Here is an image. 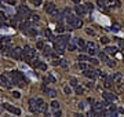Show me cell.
I'll return each instance as SVG.
<instances>
[{"mask_svg":"<svg viewBox=\"0 0 124 117\" xmlns=\"http://www.w3.org/2000/svg\"><path fill=\"white\" fill-rule=\"evenodd\" d=\"M66 23H68L69 26V30H72V29H80L83 26V21H81V18L79 15H68L66 17Z\"/></svg>","mask_w":124,"mask_h":117,"instance_id":"cell-1","label":"cell"},{"mask_svg":"<svg viewBox=\"0 0 124 117\" xmlns=\"http://www.w3.org/2000/svg\"><path fill=\"white\" fill-rule=\"evenodd\" d=\"M33 58H36V50H33V48L29 47V45H25L23 52H22V59L25 62H30Z\"/></svg>","mask_w":124,"mask_h":117,"instance_id":"cell-2","label":"cell"},{"mask_svg":"<svg viewBox=\"0 0 124 117\" xmlns=\"http://www.w3.org/2000/svg\"><path fill=\"white\" fill-rule=\"evenodd\" d=\"M83 74H84L85 77L91 78V80H95V78L101 74V70H98V69H92V67H88V69L83 70Z\"/></svg>","mask_w":124,"mask_h":117,"instance_id":"cell-3","label":"cell"},{"mask_svg":"<svg viewBox=\"0 0 124 117\" xmlns=\"http://www.w3.org/2000/svg\"><path fill=\"white\" fill-rule=\"evenodd\" d=\"M22 52H23V48L15 47V48H12V51H8V55L12 56V58L17 59V61H21V59H22Z\"/></svg>","mask_w":124,"mask_h":117,"instance_id":"cell-4","label":"cell"},{"mask_svg":"<svg viewBox=\"0 0 124 117\" xmlns=\"http://www.w3.org/2000/svg\"><path fill=\"white\" fill-rule=\"evenodd\" d=\"M36 103H37V110L39 113H47V105L41 98H36Z\"/></svg>","mask_w":124,"mask_h":117,"instance_id":"cell-5","label":"cell"},{"mask_svg":"<svg viewBox=\"0 0 124 117\" xmlns=\"http://www.w3.org/2000/svg\"><path fill=\"white\" fill-rule=\"evenodd\" d=\"M17 14H19L22 18H28L29 14H30V10H29L26 6H19L17 10Z\"/></svg>","mask_w":124,"mask_h":117,"instance_id":"cell-6","label":"cell"},{"mask_svg":"<svg viewBox=\"0 0 124 117\" xmlns=\"http://www.w3.org/2000/svg\"><path fill=\"white\" fill-rule=\"evenodd\" d=\"M54 50H55V52H56V54L62 55V54L65 52V50H66V44H65V43H59V41H55V45H54Z\"/></svg>","mask_w":124,"mask_h":117,"instance_id":"cell-7","label":"cell"},{"mask_svg":"<svg viewBox=\"0 0 124 117\" xmlns=\"http://www.w3.org/2000/svg\"><path fill=\"white\" fill-rule=\"evenodd\" d=\"M0 87H4V88H11V87H12L11 80H8L7 76H0Z\"/></svg>","mask_w":124,"mask_h":117,"instance_id":"cell-8","label":"cell"},{"mask_svg":"<svg viewBox=\"0 0 124 117\" xmlns=\"http://www.w3.org/2000/svg\"><path fill=\"white\" fill-rule=\"evenodd\" d=\"M30 26H33V22H32L30 19H28V18H26L25 21H22V22L19 23V29H21L22 32H26V30L30 28Z\"/></svg>","mask_w":124,"mask_h":117,"instance_id":"cell-9","label":"cell"},{"mask_svg":"<svg viewBox=\"0 0 124 117\" xmlns=\"http://www.w3.org/2000/svg\"><path fill=\"white\" fill-rule=\"evenodd\" d=\"M102 96H103V99L106 100V102H116V95L114 94H112V92H109V91H105V92H102Z\"/></svg>","mask_w":124,"mask_h":117,"instance_id":"cell-10","label":"cell"},{"mask_svg":"<svg viewBox=\"0 0 124 117\" xmlns=\"http://www.w3.org/2000/svg\"><path fill=\"white\" fill-rule=\"evenodd\" d=\"M66 50L69 51H76L77 50V39H72L68 41V44H66Z\"/></svg>","mask_w":124,"mask_h":117,"instance_id":"cell-11","label":"cell"},{"mask_svg":"<svg viewBox=\"0 0 124 117\" xmlns=\"http://www.w3.org/2000/svg\"><path fill=\"white\" fill-rule=\"evenodd\" d=\"M3 107H4V109H7L10 113L15 114V116H19V114H21V110H19V109H17V107H14V106H11L10 103H4V105H3Z\"/></svg>","mask_w":124,"mask_h":117,"instance_id":"cell-12","label":"cell"},{"mask_svg":"<svg viewBox=\"0 0 124 117\" xmlns=\"http://www.w3.org/2000/svg\"><path fill=\"white\" fill-rule=\"evenodd\" d=\"M44 11L47 12V14H50V15H52V14H54V12L56 11V6L55 4H54V3H47V4H45V7H44Z\"/></svg>","mask_w":124,"mask_h":117,"instance_id":"cell-13","label":"cell"},{"mask_svg":"<svg viewBox=\"0 0 124 117\" xmlns=\"http://www.w3.org/2000/svg\"><path fill=\"white\" fill-rule=\"evenodd\" d=\"M29 110L32 111V113H39L37 110V103H36V99H29Z\"/></svg>","mask_w":124,"mask_h":117,"instance_id":"cell-14","label":"cell"},{"mask_svg":"<svg viewBox=\"0 0 124 117\" xmlns=\"http://www.w3.org/2000/svg\"><path fill=\"white\" fill-rule=\"evenodd\" d=\"M105 52H106L107 55H116L117 54V47H114V45H107V47H105Z\"/></svg>","mask_w":124,"mask_h":117,"instance_id":"cell-15","label":"cell"},{"mask_svg":"<svg viewBox=\"0 0 124 117\" xmlns=\"http://www.w3.org/2000/svg\"><path fill=\"white\" fill-rule=\"evenodd\" d=\"M74 11H76V14H77L79 17H81V15H84L85 12H87V10H85V6H81V4H79V6L74 7Z\"/></svg>","mask_w":124,"mask_h":117,"instance_id":"cell-16","label":"cell"},{"mask_svg":"<svg viewBox=\"0 0 124 117\" xmlns=\"http://www.w3.org/2000/svg\"><path fill=\"white\" fill-rule=\"evenodd\" d=\"M69 40H70V36H69V34H59V36L55 39V41H59V43H65V44H68Z\"/></svg>","mask_w":124,"mask_h":117,"instance_id":"cell-17","label":"cell"},{"mask_svg":"<svg viewBox=\"0 0 124 117\" xmlns=\"http://www.w3.org/2000/svg\"><path fill=\"white\" fill-rule=\"evenodd\" d=\"M113 83H116V84H120L121 81H123V74L120 72H116L114 74H113Z\"/></svg>","mask_w":124,"mask_h":117,"instance_id":"cell-18","label":"cell"},{"mask_svg":"<svg viewBox=\"0 0 124 117\" xmlns=\"http://www.w3.org/2000/svg\"><path fill=\"white\" fill-rule=\"evenodd\" d=\"M43 91H44L45 94L50 96V98H52V99L56 98V91H55V89H51V88H45V87H43Z\"/></svg>","mask_w":124,"mask_h":117,"instance_id":"cell-19","label":"cell"},{"mask_svg":"<svg viewBox=\"0 0 124 117\" xmlns=\"http://www.w3.org/2000/svg\"><path fill=\"white\" fill-rule=\"evenodd\" d=\"M77 48L80 51H87V43H84L83 39H77Z\"/></svg>","mask_w":124,"mask_h":117,"instance_id":"cell-20","label":"cell"},{"mask_svg":"<svg viewBox=\"0 0 124 117\" xmlns=\"http://www.w3.org/2000/svg\"><path fill=\"white\" fill-rule=\"evenodd\" d=\"M103 85H105V88H112L113 85V78L112 77H105V81H103Z\"/></svg>","mask_w":124,"mask_h":117,"instance_id":"cell-21","label":"cell"},{"mask_svg":"<svg viewBox=\"0 0 124 117\" xmlns=\"http://www.w3.org/2000/svg\"><path fill=\"white\" fill-rule=\"evenodd\" d=\"M8 50H10V41H8V43H3V44H1V48H0L1 54H8Z\"/></svg>","mask_w":124,"mask_h":117,"instance_id":"cell-22","label":"cell"},{"mask_svg":"<svg viewBox=\"0 0 124 117\" xmlns=\"http://www.w3.org/2000/svg\"><path fill=\"white\" fill-rule=\"evenodd\" d=\"M51 54H52L51 47H50V45H47V44H44V47H43V55H44V56H50Z\"/></svg>","mask_w":124,"mask_h":117,"instance_id":"cell-23","label":"cell"},{"mask_svg":"<svg viewBox=\"0 0 124 117\" xmlns=\"http://www.w3.org/2000/svg\"><path fill=\"white\" fill-rule=\"evenodd\" d=\"M25 33L29 34V36H33V37H36V36H37V29L33 28V26H30V28H29L28 30L25 32Z\"/></svg>","mask_w":124,"mask_h":117,"instance_id":"cell-24","label":"cell"},{"mask_svg":"<svg viewBox=\"0 0 124 117\" xmlns=\"http://www.w3.org/2000/svg\"><path fill=\"white\" fill-rule=\"evenodd\" d=\"M30 65L33 67H40V65H41V61L40 59H37V58H33L32 61H30Z\"/></svg>","mask_w":124,"mask_h":117,"instance_id":"cell-25","label":"cell"},{"mask_svg":"<svg viewBox=\"0 0 124 117\" xmlns=\"http://www.w3.org/2000/svg\"><path fill=\"white\" fill-rule=\"evenodd\" d=\"M28 19H30L32 22H36V21H39V19H40V17L37 15V14H34V12H30V14H29V17H28Z\"/></svg>","mask_w":124,"mask_h":117,"instance_id":"cell-26","label":"cell"},{"mask_svg":"<svg viewBox=\"0 0 124 117\" xmlns=\"http://www.w3.org/2000/svg\"><path fill=\"white\" fill-rule=\"evenodd\" d=\"M98 56H99V61H102V62H106L109 58H107V54L105 52V51H102V52H99L98 54Z\"/></svg>","mask_w":124,"mask_h":117,"instance_id":"cell-27","label":"cell"},{"mask_svg":"<svg viewBox=\"0 0 124 117\" xmlns=\"http://www.w3.org/2000/svg\"><path fill=\"white\" fill-rule=\"evenodd\" d=\"M59 66H62L63 69H68V67H69V62L66 61V59H63V58H62V59H59Z\"/></svg>","mask_w":124,"mask_h":117,"instance_id":"cell-28","label":"cell"},{"mask_svg":"<svg viewBox=\"0 0 124 117\" xmlns=\"http://www.w3.org/2000/svg\"><path fill=\"white\" fill-rule=\"evenodd\" d=\"M79 67L81 69V70H85V69H88V67H91V65H88L87 62H79Z\"/></svg>","mask_w":124,"mask_h":117,"instance_id":"cell-29","label":"cell"},{"mask_svg":"<svg viewBox=\"0 0 124 117\" xmlns=\"http://www.w3.org/2000/svg\"><path fill=\"white\" fill-rule=\"evenodd\" d=\"M43 81H44V84H48L50 81L54 83V81H55V78L52 77V76H44V77H43Z\"/></svg>","mask_w":124,"mask_h":117,"instance_id":"cell-30","label":"cell"},{"mask_svg":"<svg viewBox=\"0 0 124 117\" xmlns=\"http://www.w3.org/2000/svg\"><path fill=\"white\" fill-rule=\"evenodd\" d=\"M110 0H96V3H98V6L101 7V8H103V7L106 6L107 3H109Z\"/></svg>","mask_w":124,"mask_h":117,"instance_id":"cell-31","label":"cell"},{"mask_svg":"<svg viewBox=\"0 0 124 117\" xmlns=\"http://www.w3.org/2000/svg\"><path fill=\"white\" fill-rule=\"evenodd\" d=\"M56 32H58V33H63V32H65V26L61 23V21H59V23L56 25Z\"/></svg>","mask_w":124,"mask_h":117,"instance_id":"cell-32","label":"cell"},{"mask_svg":"<svg viewBox=\"0 0 124 117\" xmlns=\"http://www.w3.org/2000/svg\"><path fill=\"white\" fill-rule=\"evenodd\" d=\"M74 91H76V94L77 95H81L83 94V92H84V88H83V87H81V85H79V84H77V85H76V87H74Z\"/></svg>","mask_w":124,"mask_h":117,"instance_id":"cell-33","label":"cell"},{"mask_svg":"<svg viewBox=\"0 0 124 117\" xmlns=\"http://www.w3.org/2000/svg\"><path fill=\"white\" fill-rule=\"evenodd\" d=\"M69 84H70L72 87H76V85L79 84V81H77V78H76V77H70V78H69Z\"/></svg>","mask_w":124,"mask_h":117,"instance_id":"cell-34","label":"cell"},{"mask_svg":"<svg viewBox=\"0 0 124 117\" xmlns=\"http://www.w3.org/2000/svg\"><path fill=\"white\" fill-rule=\"evenodd\" d=\"M10 36H0V44H3V43H8L10 41Z\"/></svg>","mask_w":124,"mask_h":117,"instance_id":"cell-35","label":"cell"},{"mask_svg":"<svg viewBox=\"0 0 124 117\" xmlns=\"http://www.w3.org/2000/svg\"><path fill=\"white\" fill-rule=\"evenodd\" d=\"M79 61H81V62H90V56H87V55H79V58H77Z\"/></svg>","mask_w":124,"mask_h":117,"instance_id":"cell-36","label":"cell"},{"mask_svg":"<svg viewBox=\"0 0 124 117\" xmlns=\"http://www.w3.org/2000/svg\"><path fill=\"white\" fill-rule=\"evenodd\" d=\"M87 52L90 54L91 56H94L95 54H98V51H96V48H87Z\"/></svg>","mask_w":124,"mask_h":117,"instance_id":"cell-37","label":"cell"},{"mask_svg":"<svg viewBox=\"0 0 124 117\" xmlns=\"http://www.w3.org/2000/svg\"><path fill=\"white\" fill-rule=\"evenodd\" d=\"M51 107H52L54 110H55V109H59V102H58V100H52V102H51Z\"/></svg>","mask_w":124,"mask_h":117,"instance_id":"cell-38","label":"cell"},{"mask_svg":"<svg viewBox=\"0 0 124 117\" xmlns=\"http://www.w3.org/2000/svg\"><path fill=\"white\" fill-rule=\"evenodd\" d=\"M109 41H110V39L106 37V36H102V37H101V43H102V44H109Z\"/></svg>","mask_w":124,"mask_h":117,"instance_id":"cell-39","label":"cell"},{"mask_svg":"<svg viewBox=\"0 0 124 117\" xmlns=\"http://www.w3.org/2000/svg\"><path fill=\"white\" fill-rule=\"evenodd\" d=\"M63 92H65L66 95H70L72 94V88H70L69 85H65V87H63Z\"/></svg>","mask_w":124,"mask_h":117,"instance_id":"cell-40","label":"cell"},{"mask_svg":"<svg viewBox=\"0 0 124 117\" xmlns=\"http://www.w3.org/2000/svg\"><path fill=\"white\" fill-rule=\"evenodd\" d=\"M90 63H92V65H98L99 63V59H96V58H94V56H90Z\"/></svg>","mask_w":124,"mask_h":117,"instance_id":"cell-41","label":"cell"},{"mask_svg":"<svg viewBox=\"0 0 124 117\" xmlns=\"http://www.w3.org/2000/svg\"><path fill=\"white\" fill-rule=\"evenodd\" d=\"M84 6H85V10H87V11H92V10H94V6H92L91 3H85Z\"/></svg>","mask_w":124,"mask_h":117,"instance_id":"cell-42","label":"cell"},{"mask_svg":"<svg viewBox=\"0 0 124 117\" xmlns=\"http://www.w3.org/2000/svg\"><path fill=\"white\" fill-rule=\"evenodd\" d=\"M43 47H44V41H37L36 48H37V50H43Z\"/></svg>","mask_w":124,"mask_h":117,"instance_id":"cell-43","label":"cell"},{"mask_svg":"<svg viewBox=\"0 0 124 117\" xmlns=\"http://www.w3.org/2000/svg\"><path fill=\"white\" fill-rule=\"evenodd\" d=\"M87 48H96V44L94 41H88L87 43Z\"/></svg>","mask_w":124,"mask_h":117,"instance_id":"cell-44","label":"cell"},{"mask_svg":"<svg viewBox=\"0 0 124 117\" xmlns=\"http://www.w3.org/2000/svg\"><path fill=\"white\" fill-rule=\"evenodd\" d=\"M106 65H107L109 67H113L114 65H116V62H114V61H112V59H107V61H106Z\"/></svg>","mask_w":124,"mask_h":117,"instance_id":"cell-45","label":"cell"},{"mask_svg":"<svg viewBox=\"0 0 124 117\" xmlns=\"http://www.w3.org/2000/svg\"><path fill=\"white\" fill-rule=\"evenodd\" d=\"M52 116L59 117V116H62V111L59 110V109H55V110H54V113H52Z\"/></svg>","mask_w":124,"mask_h":117,"instance_id":"cell-46","label":"cell"},{"mask_svg":"<svg viewBox=\"0 0 124 117\" xmlns=\"http://www.w3.org/2000/svg\"><path fill=\"white\" fill-rule=\"evenodd\" d=\"M85 32H87V34H91V36H94V34H95L94 29H91V28H87V29H85Z\"/></svg>","mask_w":124,"mask_h":117,"instance_id":"cell-47","label":"cell"},{"mask_svg":"<svg viewBox=\"0 0 124 117\" xmlns=\"http://www.w3.org/2000/svg\"><path fill=\"white\" fill-rule=\"evenodd\" d=\"M118 48L121 51H124V40H120V41H118Z\"/></svg>","mask_w":124,"mask_h":117,"instance_id":"cell-48","label":"cell"},{"mask_svg":"<svg viewBox=\"0 0 124 117\" xmlns=\"http://www.w3.org/2000/svg\"><path fill=\"white\" fill-rule=\"evenodd\" d=\"M117 92H124V84H118V88H117Z\"/></svg>","mask_w":124,"mask_h":117,"instance_id":"cell-49","label":"cell"},{"mask_svg":"<svg viewBox=\"0 0 124 117\" xmlns=\"http://www.w3.org/2000/svg\"><path fill=\"white\" fill-rule=\"evenodd\" d=\"M12 96H14V98H21V92H19V91H14V92H12Z\"/></svg>","mask_w":124,"mask_h":117,"instance_id":"cell-50","label":"cell"},{"mask_svg":"<svg viewBox=\"0 0 124 117\" xmlns=\"http://www.w3.org/2000/svg\"><path fill=\"white\" fill-rule=\"evenodd\" d=\"M77 106H79V109H80V110H84V109H85V103H84V102H80V103H79Z\"/></svg>","mask_w":124,"mask_h":117,"instance_id":"cell-51","label":"cell"},{"mask_svg":"<svg viewBox=\"0 0 124 117\" xmlns=\"http://www.w3.org/2000/svg\"><path fill=\"white\" fill-rule=\"evenodd\" d=\"M113 30H114V32H118V30H120V25H118V23H114V25H113Z\"/></svg>","mask_w":124,"mask_h":117,"instance_id":"cell-52","label":"cell"},{"mask_svg":"<svg viewBox=\"0 0 124 117\" xmlns=\"http://www.w3.org/2000/svg\"><path fill=\"white\" fill-rule=\"evenodd\" d=\"M0 19H7V15H6V12L0 11Z\"/></svg>","mask_w":124,"mask_h":117,"instance_id":"cell-53","label":"cell"},{"mask_svg":"<svg viewBox=\"0 0 124 117\" xmlns=\"http://www.w3.org/2000/svg\"><path fill=\"white\" fill-rule=\"evenodd\" d=\"M40 69H41V70H47V65L41 62V65H40Z\"/></svg>","mask_w":124,"mask_h":117,"instance_id":"cell-54","label":"cell"},{"mask_svg":"<svg viewBox=\"0 0 124 117\" xmlns=\"http://www.w3.org/2000/svg\"><path fill=\"white\" fill-rule=\"evenodd\" d=\"M6 1L8 3V4H11V6H14V4L17 3V0H6Z\"/></svg>","mask_w":124,"mask_h":117,"instance_id":"cell-55","label":"cell"},{"mask_svg":"<svg viewBox=\"0 0 124 117\" xmlns=\"http://www.w3.org/2000/svg\"><path fill=\"white\" fill-rule=\"evenodd\" d=\"M117 114H124V109H123V107H118V109H117Z\"/></svg>","mask_w":124,"mask_h":117,"instance_id":"cell-56","label":"cell"},{"mask_svg":"<svg viewBox=\"0 0 124 117\" xmlns=\"http://www.w3.org/2000/svg\"><path fill=\"white\" fill-rule=\"evenodd\" d=\"M87 87H88V88H94V87H95V84L90 81V83H87Z\"/></svg>","mask_w":124,"mask_h":117,"instance_id":"cell-57","label":"cell"},{"mask_svg":"<svg viewBox=\"0 0 124 117\" xmlns=\"http://www.w3.org/2000/svg\"><path fill=\"white\" fill-rule=\"evenodd\" d=\"M32 1H33V4H34V6H39L40 3H41V0H32Z\"/></svg>","mask_w":124,"mask_h":117,"instance_id":"cell-58","label":"cell"},{"mask_svg":"<svg viewBox=\"0 0 124 117\" xmlns=\"http://www.w3.org/2000/svg\"><path fill=\"white\" fill-rule=\"evenodd\" d=\"M52 65H55V66H59V59H55V61L52 62Z\"/></svg>","mask_w":124,"mask_h":117,"instance_id":"cell-59","label":"cell"},{"mask_svg":"<svg viewBox=\"0 0 124 117\" xmlns=\"http://www.w3.org/2000/svg\"><path fill=\"white\" fill-rule=\"evenodd\" d=\"M88 103H94V99H92V98H88Z\"/></svg>","mask_w":124,"mask_h":117,"instance_id":"cell-60","label":"cell"},{"mask_svg":"<svg viewBox=\"0 0 124 117\" xmlns=\"http://www.w3.org/2000/svg\"><path fill=\"white\" fill-rule=\"evenodd\" d=\"M72 1H74V3H80V0H72Z\"/></svg>","mask_w":124,"mask_h":117,"instance_id":"cell-61","label":"cell"},{"mask_svg":"<svg viewBox=\"0 0 124 117\" xmlns=\"http://www.w3.org/2000/svg\"><path fill=\"white\" fill-rule=\"evenodd\" d=\"M123 61H124V51H123Z\"/></svg>","mask_w":124,"mask_h":117,"instance_id":"cell-62","label":"cell"},{"mask_svg":"<svg viewBox=\"0 0 124 117\" xmlns=\"http://www.w3.org/2000/svg\"><path fill=\"white\" fill-rule=\"evenodd\" d=\"M0 6H1V0H0Z\"/></svg>","mask_w":124,"mask_h":117,"instance_id":"cell-63","label":"cell"}]
</instances>
